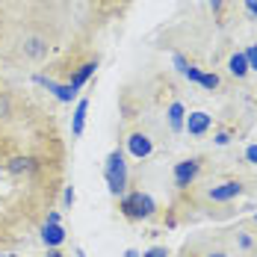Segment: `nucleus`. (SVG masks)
<instances>
[{"label":"nucleus","mask_w":257,"mask_h":257,"mask_svg":"<svg viewBox=\"0 0 257 257\" xmlns=\"http://www.w3.org/2000/svg\"><path fill=\"white\" fill-rule=\"evenodd\" d=\"M118 210H121V216H124V219L139 222V219L154 216V213H157V201L148 195V192L133 189V192H124V195L118 198Z\"/></svg>","instance_id":"f257e3e1"},{"label":"nucleus","mask_w":257,"mask_h":257,"mask_svg":"<svg viewBox=\"0 0 257 257\" xmlns=\"http://www.w3.org/2000/svg\"><path fill=\"white\" fill-rule=\"evenodd\" d=\"M103 180H106V186L115 198H121L127 192V163H124V154L118 148L109 151L106 163H103Z\"/></svg>","instance_id":"f03ea898"},{"label":"nucleus","mask_w":257,"mask_h":257,"mask_svg":"<svg viewBox=\"0 0 257 257\" xmlns=\"http://www.w3.org/2000/svg\"><path fill=\"white\" fill-rule=\"evenodd\" d=\"M198 172H201V160L198 157H189V160L175 163V186L178 189H186L192 180L198 178Z\"/></svg>","instance_id":"7ed1b4c3"},{"label":"nucleus","mask_w":257,"mask_h":257,"mask_svg":"<svg viewBox=\"0 0 257 257\" xmlns=\"http://www.w3.org/2000/svg\"><path fill=\"white\" fill-rule=\"evenodd\" d=\"M239 195H242V183L239 180H225L219 186H210V192H207V198L216 201V204H228V201L239 198Z\"/></svg>","instance_id":"20e7f679"},{"label":"nucleus","mask_w":257,"mask_h":257,"mask_svg":"<svg viewBox=\"0 0 257 257\" xmlns=\"http://www.w3.org/2000/svg\"><path fill=\"white\" fill-rule=\"evenodd\" d=\"M127 151L136 160H145V157H151V151H154V142H151V136L148 133H130L127 136Z\"/></svg>","instance_id":"39448f33"},{"label":"nucleus","mask_w":257,"mask_h":257,"mask_svg":"<svg viewBox=\"0 0 257 257\" xmlns=\"http://www.w3.org/2000/svg\"><path fill=\"white\" fill-rule=\"evenodd\" d=\"M210 124H213L210 112L198 109V112H189V115H186V121H183V130H186L189 136H204L207 130H210Z\"/></svg>","instance_id":"423d86ee"},{"label":"nucleus","mask_w":257,"mask_h":257,"mask_svg":"<svg viewBox=\"0 0 257 257\" xmlns=\"http://www.w3.org/2000/svg\"><path fill=\"white\" fill-rule=\"evenodd\" d=\"M6 172L9 175H15V178H21V175H33L36 172V160L33 157H12L9 163H6Z\"/></svg>","instance_id":"0eeeda50"},{"label":"nucleus","mask_w":257,"mask_h":257,"mask_svg":"<svg viewBox=\"0 0 257 257\" xmlns=\"http://www.w3.org/2000/svg\"><path fill=\"white\" fill-rule=\"evenodd\" d=\"M42 242L48 245V248H59L62 242H65V228L62 225H42Z\"/></svg>","instance_id":"6e6552de"},{"label":"nucleus","mask_w":257,"mask_h":257,"mask_svg":"<svg viewBox=\"0 0 257 257\" xmlns=\"http://www.w3.org/2000/svg\"><path fill=\"white\" fill-rule=\"evenodd\" d=\"M95 68H98V62H83L77 71L71 74V83H68V86H71V92H74V95H77L80 89H83V86L89 83V77L95 74Z\"/></svg>","instance_id":"1a4fd4ad"},{"label":"nucleus","mask_w":257,"mask_h":257,"mask_svg":"<svg viewBox=\"0 0 257 257\" xmlns=\"http://www.w3.org/2000/svg\"><path fill=\"white\" fill-rule=\"evenodd\" d=\"M48 51H51V45H48L42 36H30V39H24V53L30 56V59H42V56H48Z\"/></svg>","instance_id":"9d476101"},{"label":"nucleus","mask_w":257,"mask_h":257,"mask_svg":"<svg viewBox=\"0 0 257 257\" xmlns=\"http://www.w3.org/2000/svg\"><path fill=\"white\" fill-rule=\"evenodd\" d=\"M36 83H39V86H45V89H51V92H53V95H56V98H59L62 103H71V98H74V92H71V86H62V83H53V80L42 77V74L36 77Z\"/></svg>","instance_id":"9b49d317"},{"label":"nucleus","mask_w":257,"mask_h":257,"mask_svg":"<svg viewBox=\"0 0 257 257\" xmlns=\"http://www.w3.org/2000/svg\"><path fill=\"white\" fill-rule=\"evenodd\" d=\"M183 121H186V109H183V103L180 101L169 103V127L175 130V133H180V130H183Z\"/></svg>","instance_id":"f8f14e48"},{"label":"nucleus","mask_w":257,"mask_h":257,"mask_svg":"<svg viewBox=\"0 0 257 257\" xmlns=\"http://www.w3.org/2000/svg\"><path fill=\"white\" fill-rule=\"evenodd\" d=\"M86 112H89V101L83 98V101H77L74 118H71V133H74V136H80V133H83V127H86Z\"/></svg>","instance_id":"ddd939ff"},{"label":"nucleus","mask_w":257,"mask_h":257,"mask_svg":"<svg viewBox=\"0 0 257 257\" xmlns=\"http://www.w3.org/2000/svg\"><path fill=\"white\" fill-rule=\"evenodd\" d=\"M228 71H231L233 77H245V74H248V62H245V56H242V51H236L231 56V59H228Z\"/></svg>","instance_id":"4468645a"},{"label":"nucleus","mask_w":257,"mask_h":257,"mask_svg":"<svg viewBox=\"0 0 257 257\" xmlns=\"http://www.w3.org/2000/svg\"><path fill=\"white\" fill-rule=\"evenodd\" d=\"M198 86H201V89H207V92H213V89H219V77H216L213 71H204Z\"/></svg>","instance_id":"2eb2a0df"},{"label":"nucleus","mask_w":257,"mask_h":257,"mask_svg":"<svg viewBox=\"0 0 257 257\" xmlns=\"http://www.w3.org/2000/svg\"><path fill=\"white\" fill-rule=\"evenodd\" d=\"M242 56H245V62H248V71H257V42L248 45V48L242 51Z\"/></svg>","instance_id":"dca6fc26"},{"label":"nucleus","mask_w":257,"mask_h":257,"mask_svg":"<svg viewBox=\"0 0 257 257\" xmlns=\"http://www.w3.org/2000/svg\"><path fill=\"white\" fill-rule=\"evenodd\" d=\"M201 74H204V71H201V68H195V65H192V62H189V68H186V71H183V77L189 80V83H195V86H198V83H201Z\"/></svg>","instance_id":"f3484780"},{"label":"nucleus","mask_w":257,"mask_h":257,"mask_svg":"<svg viewBox=\"0 0 257 257\" xmlns=\"http://www.w3.org/2000/svg\"><path fill=\"white\" fill-rule=\"evenodd\" d=\"M9 109H12L9 95H6V92H0V118H6V115H9Z\"/></svg>","instance_id":"a211bd4d"},{"label":"nucleus","mask_w":257,"mask_h":257,"mask_svg":"<svg viewBox=\"0 0 257 257\" xmlns=\"http://www.w3.org/2000/svg\"><path fill=\"white\" fill-rule=\"evenodd\" d=\"M142 257H169V251H166V245H154V248H148Z\"/></svg>","instance_id":"6ab92c4d"},{"label":"nucleus","mask_w":257,"mask_h":257,"mask_svg":"<svg viewBox=\"0 0 257 257\" xmlns=\"http://www.w3.org/2000/svg\"><path fill=\"white\" fill-rule=\"evenodd\" d=\"M245 163H251V166H257V142H254V145H248V148H245Z\"/></svg>","instance_id":"aec40b11"},{"label":"nucleus","mask_w":257,"mask_h":257,"mask_svg":"<svg viewBox=\"0 0 257 257\" xmlns=\"http://www.w3.org/2000/svg\"><path fill=\"white\" fill-rule=\"evenodd\" d=\"M172 62H175V68H178L180 74H183V71H186V68H189V62H186V59H183V56H180V53H175V56H172Z\"/></svg>","instance_id":"412c9836"},{"label":"nucleus","mask_w":257,"mask_h":257,"mask_svg":"<svg viewBox=\"0 0 257 257\" xmlns=\"http://www.w3.org/2000/svg\"><path fill=\"white\" fill-rule=\"evenodd\" d=\"M62 204L65 207L74 204V186H65V192H62Z\"/></svg>","instance_id":"4be33fe9"},{"label":"nucleus","mask_w":257,"mask_h":257,"mask_svg":"<svg viewBox=\"0 0 257 257\" xmlns=\"http://www.w3.org/2000/svg\"><path fill=\"white\" fill-rule=\"evenodd\" d=\"M242 3H245V12L257 21V0H242Z\"/></svg>","instance_id":"5701e85b"},{"label":"nucleus","mask_w":257,"mask_h":257,"mask_svg":"<svg viewBox=\"0 0 257 257\" xmlns=\"http://www.w3.org/2000/svg\"><path fill=\"white\" fill-rule=\"evenodd\" d=\"M228 142H231V133H228V130L216 133V145H228Z\"/></svg>","instance_id":"b1692460"},{"label":"nucleus","mask_w":257,"mask_h":257,"mask_svg":"<svg viewBox=\"0 0 257 257\" xmlns=\"http://www.w3.org/2000/svg\"><path fill=\"white\" fill-rule=\"evenodd\" d=\"M48 225H59V213H48Z\"/></svg>","instance_id":"393cba45"},{"label":"nucleus","mask_w":257,"mask_h":257,"mask_svg":"<svg viewBox=\"0 0 257 257\" xmlns=\"http://www.w3.org/2000/svg\"><path fill=\"white\" fill-rule=\"evenodd\" d=\"M124 257H142V254H139L136 248H127V251H124Z\"/></svg>","instance_id":"a878e982"},{"label":"nucleus","mask_w":257,"mask_h":257,"mask_svg":"<svg viewBox=\"0 0 257 257\" xmlns=\"http://www.w3.org/2000/svg\"><path fill=\"white\" fill-rule=\"evenodd\" d=\"M48 257H62V254H59V248H48Z\"/></svg>","instance_id":"bb28decb"},{"label":"nucleus","mask_w":257,"mask_h":257,"mask_svg":"<svg viewBox=\"0 0 257 257\" xmlns=\"http://www.w3.org/2000/svg\"><path fill=\"white\" fill-rule=\"evenodd\" d=\"M207 257H228V254H222V251H213V254H207Z\"/></svg>","instance_id":"cd10ccee"},{"label":"nucleus","mask_w":257,"mask_h":257,"mask_svg":"<svg viewBox=\"0 0 257 257\" xmlns=\"http://www.w3.org/2000/svg\"><path fill=\"white\" fill-rule=\"evenodd\" d=\"M0 30H3V18H0Z\"/></svg>","instance_id":"c85d7f7f"},{"label":"nucleus","mask_w":257,"mask_h":257,"mask_svg":"<svg viewBox=\"0 0 257 257\" xmlns=\"http://www.w3.org/2000/svg\"><path fill=\"white\" fill-rule=\"evenodd\" d=\"M254 222H257V213H254Z\"/></svg>","instance_id":"c756f323"}]
</instances>
